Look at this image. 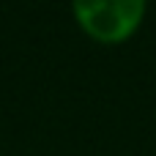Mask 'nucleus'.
Masks as SVG:
<instances>
[{
	"mask_svg": "<svg viewBox=\"0 0 156 156\" xmlns=\"http://www.w3.org/2000/svg\"><path fill=\"white\" fill-rule=\"evenodd\" d=\"M77 27L104 47L126 44L148 16L145 0H77L71 5Z\"/></svg>",
	"mask_w": 156,
	"mask_h": 156,
	"instance_id": "f257e3e1",
	"label": "nucleus"
}]
</instances>
